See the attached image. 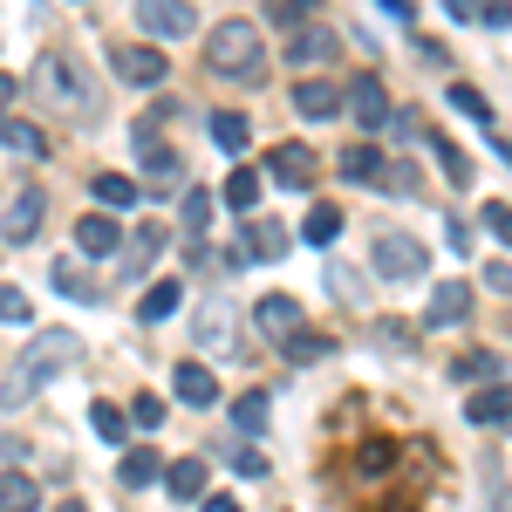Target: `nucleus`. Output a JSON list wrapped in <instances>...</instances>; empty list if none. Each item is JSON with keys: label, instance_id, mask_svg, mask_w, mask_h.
Instances as JSON below:
<instances>
[{"label": "nucleus", "instance_id": "1", "mask_svg": "<svg viewBox=\"0 0 512 512\" xmlns=\"http://www.w3.org/2000/svg\"><path fill=\"white\" fill-rule=\"evenodd\" d=\"M69 362H76V335H69V328L28 335V349L14 355V376H7V390H0V396H7V410H14V403H28V396H35L55 369H69Z\"/></svg>", "mask_w": 512, "mask_h": 512}, {"label": "nucleus", "instance_id": "2", "mask_svg": "<svg viewBox=\"0 0 512 512\" xmlns=\"http://www.w3.org/2000/svg\"><path fill=\"white\" fill-rule=\"evenodd\" d=\"M205 62L233 82H267V48H260V28L253 21H219L212 41H205Z\"/></svg>", "mask_w": 512, "mask_h": 512}, {"label": "nucleus", "instance_id": "3", "mask_svg": "<svg viewBox=\"0 0 512 512\" xmlns=\"http://www.w3.org/2000/svg\"><path fill=\"white\" fill-rule=\"evenodd\" d=\"M35 82H41V96H48V103H69L76 117H96V110H103V89H96L89 69H82L76 55H62V48H55V55H41Z\"/></svg>", "mask_w": 512, "mask_h": 512}, {"label": "nucleus", "instance_id": "4", "mask_svg": "<svg viewBox=\"0 0 512 512\" xmlns=\"http://www.w3.org/2000/svg\"><path fill=\"white\" fill-rule=\"evenodd\" d=\"M424 267H431L424 239H410V233H383L376 239V274L383 280H424Z\"/></svg>", "mask_w": 512, "mask_h": 512}, {"label": "nucleus", "instance_id": "5", "mask_svg": "<svg viewBox=\"0 0 512 512\" xmlns=\"http://www.w3.org/2000/svg\"><path fill=\"white\" fill-rule=\"evenodd\" d=\"M137 28H144L151 48H158V41H185L198 28V14L185 7V0H144V7H137Z\"/></svg>", "mask_w": 512, "mask_h": 512}, {"label": "nucleus", "instance_id": "6", "mask_svg": "<svg viewBox=\"0 0 512 512\" xmlns=\"http://www.w3.org/2000/svg\"><path fill=\"white\" fill-rule=\"evenodd\" d=\"M342 103H349V117L362 123V130H390V117H396V110H390V89H383L376 76H355Z\"/></svg>", "mask_w": 512, "mask_h": 512}, {"label": "nucleus", "instance_id": "7", "mask_svg": "<svg viewBox=\"0 0 512 512\" xmlns=\"http://www.w3.org/2000/svg\"><path fill=\"white\" fill-rule=\"evenodd\" d=\"M267 171H274V185H287V192H308L321 158L308 151V144H274V151H267Z\"/></svg>", "mask_w": 512, "mask_h": 512}, {"label": "nucleus", "instance_id": "8", "mask_svg": "<svg viewBox=\"0 0 512 512\" xmlns=\"http://www.w3.org/2000/svg\"><path fill=\"white\" fill-rule=\"evenodd\" d=\"M41 212H48V198L28 185V192L7 205V219H0V239H7V246H28V239L41 233Z\"/></svg>", "mask_w": 512, "mask_h": 512}, {"label": "nucleus", "instance_id": "9", "mask_svg": "<svg viewBox=\"0 0 512 512\" xmlns=\"http://www.w3.org/2000/svg\"><path fill=\"white\" fill-rule=\"evenodd\" d=\"M164 48H151V41H137V48H117V76L123 82H137V89H158L164 82Z\"/></svg>", "mask_w": 512, "mask_h": 512}, {"label": "nucleus", "instance_id": "10", "mask_svg": "<svg viewBox=\"0 0 512 512\" xmlns=\"http://www.w3.org/2000/svg\"><path fill=\"white\" fill-rule=\"evenodd\" d=\"M472 315V287L465 280H437V294H431V328H458V321Z\"/></svg>", "mask_w": 512, "mask_h": 512}, {"label": "nucleus", "instance_id": "11", "mask_svg": "<svg viewBox=\"0 0 512 512\" xmlns=\"http://www.w3.org/2000/svg\"><path fill=\"white\" fill-rule=\"evenodd\" d=\"M335 55H342V35H335V28H301V35L287 41V62H301V69L335 62Z\"/></svg>", "mask_w": 512, "mask_h": 512}, {"label": "nucleus", "instance_id": "12", "mask_svg": "<svg viewBox=\"0 0 512 512\" xmlns=\"http://www.w3.org/2000/svg\"><path fill=\"white\" fill-rule=\"evenodd\" d=\"M171 390H178V403H185V410H205V403L219 396V383H212V369H205V362H178Z\"/></svg>", "mask_w": 512, "mask_h": 512}, {"label": "nucleus", "instance_id": "13", "mask_svg": "<svg viewBox=\"0 0 512 512\" xmlns=\"http://www.w3.org/2000/svg\"><path fill=\"white\" fill-rule=\"evenodd\" d=\"M76 246H82V253H117L123 226L110 219V212H82V219H76Z\"/></svg>", "mask_w": 512, "mask_h": 512}, {"label": "nucleus", "instance_id": "14", "mask_svg": "<svg viewBox=\"0 0 512 512\" xmlns=\"http://www.w3.org/2000/svg\"><path fill=\"white\" fill-rule=\"evenodd\" d=\"M158 253H164V226H137V239H130V253H123V280H144Z\"/></svg>", "mask_w": 512, "mask_h": 512}, {"label": "nucleus", "instance_id": "15", "mask_svg": "<svg viewBox=\"0 0 512 512\" xmlns=\"http://www.w3.org/2000/svg\"><path fill=\"white\" fill-rule=\"evenodd\" d=\"M117 478L130 485V492H144L151 478H164V458L151 451V444H130V451H123V465H117Z\"/></svg>", "mask_w": 512, "mask_h": 512}, {"label": "nucleus", "instance_id": "16", "mask_svg": "<svg viewBox=\"0 0 512 512\" xmlns=\"http://www.w3.org/2000/svg\"><path fill=\"white\" fill-rule=\"evenodd\" d=\"M294 110L328 123L335 110H342V89H335V82H294Z\"/></svg>", "mask_w": 512, "mask_h": 512}, {"label": "nucleus", "instance_id": "17", "mask_svg": "<svg viewBox=\"0 0 512 512\" xmlns=\"http://www.w3.org/2000/svg\"><path fill=\"white\" fill-rule=\"evenodd\" d=\"M465 417H472V424H512V390L506 383H485V390L465 403Z\"/></svg>", "mask_w": 512, "mask_h": 512}, {"label": "nucleus", "instance_id": "18", "mask_svg": "<svg viewBox=\"0 0 512 512\" xmlns=\"http://www.w3.org/2000/svg\"><path fill=\"white\" fill-rule=\"evenodd\" d=\"M89 192H96L103 212H130V205H137V185H130L123 171H96V178H89Z\"/></svg>", "mask_w": 512, "mask_h": 512}, {"label": "nucleus", "instance_id": "19", "mask_svg": "<svg viewBox=\"0 0 512 512\" xmlns=\"http://www.w3.org/2000/svg\"><path fill=\"white\" fill-rule=\"evenodd\" d=\"M253 321H260V328H267V335H294V328H301V308H294V301H287V294H267V301H260V308H253Z\"/></svg>", "mask_w": 512, "mask_h": 512}, {"label": "nucleus", "instance_id": "20", "mask_svg": "<svg viewBox=\"0 0 512 512\" xmlns=\"http://www.w3.org/2000/svg\"><path fill=\"white\" fill-rule=\"evenodd\" d=\"M239 253H246V260H280V253H287V233H280V226H267V219H253V226H246V239H239Z\"/></svg>", "mask_w": 512, "mask_h": 512}, {"label": "nucleus", "instance_id": "21", "mask_svg": "<svg viewBox=\"0 0 512 512\" xmlns=\"http://www.w3.org/2000/svg\"><path fill=\"white\" fill-rule=\"evenodd\" d=\"M342 178H349V185H376V178H383V151H376V144H349V151H342Z\"/></svg>", "mask_w": 512, "mask_h": 512}, {"label": "nucleus", "instance_id": "22", "mask_svg": "<svg viewBox=\"0 0 512 512\" xmlns=\"http://www.w3.org/2000/svg\"><path fill=\"white\" fill-rule=\"evenodd\" d=\"M164 492H171V499H205V458H178V465L164 472Z\"/></svg>", "mask_w": 512, "mask_h": 512}, {"label": "nucleus", "instance_id": "23", "mask_svg": "<svg viewBox=\"0 0 512 512\" xmlns=\"http://www.w3.org/2000/svg\"><path fill=\"white\" fill-rule=\"evenodd\" d=\"M0 512H41V485L28 472H7L0 478Z\"/></svg>", "mask_w": 512, "mask_h": 512}, {"label": "nucleus", "instance_id": "24", "mask_svg": "<svg viewBox=\"0 0 512 512\" xmlns=\"http://www.w3.org/2000/svg\"><path fill=\"white\" fill-rule=\"evenodd\" d=\"M0 151H21V158H41L48 144H41V130H35V123H21V117H0Z\"/></svg>", "mask_w": 512, "mask_h": 512}, {"label": "nucleus", "instance_id": "25", "mask_svg": "<svg viewBox=\"0 0 512 512\" xmlns=\"http://www.w3.org/2000/svg\"><path fill=\"white\" fill-rule=\"evenodd\" d=\"M328 349H335V342H328V335H315V328H294V335H280V355H287V362H321Z\"/></svg>", "mask_w": 512, "mask_h": 512}, {"label": "nucleus", "instance_id": "26", "mask_svg": "<svg viewBox=\"0 0 512 512\" xmlns=\"http://www.w3.org/2000/svg\"><path fill=\"white\" fill-rule=\"evenodd\" d=\"M212 144H219V151H246V144H253V123L246 117H233V110H226V117H212Z\"/></svg>", "mask_w": 512, "mask_h": 512}, {"label": "nucleus", "instance_id": "27", "mask_svg": "<svg viewBox=\"0 0 512 512\" xmlns=\"http://www.w3.org/2000/svg\"><path fill=\"white\" fill-rule=\"evenodd\" d=\"M335 233H342V212H335L328 198H321V205H308V226H301V239H308V246H328Z\"/></svg>", "mask_w": 512, "mask_h": 512}, {"label": "nucleus", "instance_id": "28", "mask_svg": "<svg viewBox=\"0 0 512 512\" xmlns=\"http://www.w3.org/2000/svg\"><path fill=\"white\" fill-rule=\"evenodd\" d=\"M233 424H239L246 437H260V431H267V396H260V390H246V396L233 403Z\"/></svg>", "mask_w": 512, "mask_h": 512}, {"label": "nucleus", "instance_id": "29", "mask_svg": "<svg viewBox=\"0 0 512 512\" xmlns=\"http://www.w3.org/2000/svg\"><path fill=\"white\" fill-rule=\"evenodd\" d=\"M137 315L144 321H164V315H178V280H158L144 301H137Z\"/></svg>", "mask_w": 512, "mask_h": 512}, {"label": "nucleus", "instance_id": "30", "mask_svg": "<svg viewBox=\"0 0 512 512\" xmlns=\"http://www.w3.org/2000/svg\"><path fill=\"white\" fill-rule=\"evenodd\" d=\"M55 287H62V294H76V301H103V287L82 274V267H69V260H55Z\"/></svg>", "mask_w": 512, "mask_h": 512}, {"label": "nucleus", "instance_id": "31", "mask_svg": "<svg viewBox=\"0 0 512 512\" xmlns=\"http://www.w3.org/2000/svg\"><path fill=\"white\" fill-rule=\"evenodd\" d=\"M226 205H233V212H253V205H260V178L233 164V178H226Z\"/></svg>", "mask_w": 512, "mask_h": 512}, {"label": "nucleus", "instance_id": "32", "mask_svg": "<svg viewBox=\"0 0 512 512\" xmlns=\"http://www.w3.org/2000/svg\"><path fill=\"white\" fill-rule=\"evenodd\" d=\"M267 21L274 28H308V0H267Z\"/></svg>", "mask_w": 512, "mask_h": 512}, {"label": "nucleus", "instance_id": "33", "mask_svg": "<svg viewBox=\"0 0 512 512\" xmlns=\"http://www.w3.org/2000/svg\"><path fill=\"white\" fill-rule=\"evenodd\" d=\"M437 158H444V171H451V185H472V158H465L451 137H437Z\"/></svg>", "mask_w": 512, "mask_h": 512}, {"label": "nucleus", "instance_id": "34", "mask_svg": "<svg viewBox=\"0 0 512 512\" xmlns=\"http://www.w3.org/2000/svg\"><path fill=\"white\" fill-rule=\"evenodd\" d=\"M451 103H458V110H465V117H478V123H492V103H485V96H478L472 82H451Z\"/></svg>", "mask_w": 512, "mask_h": 512}, {"label": "nucleus", "instance_id": "35", "mask_svg": "<svg viewBox=\"0 0 512 512\" xmlns=\"http://www.w3.org/2000/svg\"><path fill=\"white\" fill-rule=\"evenodd\" d=\"M178 219H185V233H205V226H212V198L185 192V212H178Z\"/></svg>", "mask_w": 512, "mask_h": 512}, {"label": "nucleus", "instance_id": "36", "mask_svg": "<svg viewBox=\"0 0 512 512\" xmlns=\"http://www.w3.org/2000/svg\"><path fill=\"white\" fill-rule=\"evenodd\" d=\"M478 219H485V233H492V239H506V246H512V205H506V198H492Z\"/></svg>", "mask_w": 512, "mask_h": 512}, {"label": "nucleus", "instance_id": "37", "mask_svg": "<svg viewBox=\"0 0 512 512\" xmlns=\"http://www.w3.org/2000/svg\"><path fill=\"white\" fill-rule=\"evenodd\" d=\"M144 164H151L158 178H178V171H185V158H178L171 144H144Z\"/></svg>", "mask_w": 512, "mask_h": 512}, {"label": "nucleus", "instance_id": "38", "mask_svg": "<svg viewBox=\"0 0 512 512\" xmlns=\"http://www.w3.org/2000/svg\"><path fill=\"white\" fill-rule=\"evenodd\" d=\"M89 424L110 437V444H123V410H117V403H96V410H89Z\"/></svg>", "mask_w": 512, "mask_h": 512}, {"label": "nucleus", "instance_id": "39", "mask_svg": "<svg viewBox=\"0 0 512 512\" xmlns=\"http://www.w3.org/2000/svg\"><path fill=\"white\" fill-rule=\"evenodd\" d=\"M198 342H233V335H226V308H219V301L198 315Z\"/></svg>", "mask_w": 512, "mask_h": 512}, {"label": "nucleus", "instance_id": "40", "mask_svg": "<svg viewBox=\"0 0 512 512\" xmlns=\"http://www.w3.org/2000/svg\"><path fill=\"white\" fill-rule=\"evenodd\" d=\"M130 424L158 431V424H164V396H137V403H130Z\"/></svg>", "mask_w": 512, "mask_h": 512}, {"label": "nucleus", "instance_id": "41", "mask_svg": "<svg viewBox=\"0 0 512 512\" xmlns=\"http://www.w3.org/2000/svg\"><path fill=\"white\" fill-rule=\"evenodd\" d=\"M472 21H485V28H512V7L506 0H472Z\"/></svg>", "mask_w": 512, "mask_h": 512}, {"label": "nucleus", "instance_id": "42", "mask_svg": "<svg viewBox=\"0 0 512 512\" xmlns=\"http://www.w3.org/2000/svg\"><path fill=\"white\" fill-rule=\"evenodd\" d=\"M35 308H28V294L21 287H0V321H28Z\"/></svg>", "mask_w": 512, "mask_h": 512}, {"label": "nucleus", "instance_id": "43", "mask_svg": "<svg viewBox=\"0 0 512 512\" xmlns=\"http://www.w3.org/2000/svg\"><path fill=\"white\" fill-rule=\"evenodd\" d=\"M390 458H396V444H390V437H369V451H362V472H383Z\"/></svg>", "mask_w": 512, "mask_h": 512}, {"label": "nucleus", "instance_id": "44", "mask_svg": "<svg viewBox=\"0 0 512 512\" xmlns=\"http://www.w3.org/2000/svg\"><path fill=\"white\" fill-rule=\"evenodd\" d=\"M376 185H383V192H417V178H410V171H403V164H383V178H376Z\"/></svg>", "mask_w": 512, "mask_h": 512}, {"label": "nucleus", "instance_id": "45", "mask_svg": "<svg viewBox=\"0 0 512 512\" xmlns=\"http://www.w3.org/2000/svg\"><path fill=\"white\" fill-rule=\"evenodd\" d=\"M492 369H499L492 355H465V362H451V376H492Z\"/></svg>", "mask_w": 512, "mask_h": 512}, {"label": "nucleus", "instance_id": "46", "mask_svg": "<svg viewBox=\"0 0 512 512\" xmlns=\"http://www.w3.org/2000/svg\"><path fill=\"white\" fill-rule=\"evenodd\" d=\"M444 239H451V253H472V226H465V219H451V226H444Z\"/></svg>", "mask_w": 512, "mask_h": 512}, {"label": "nucleus", "instance_id": "47", "mask_svg": "<svg viewBox=\"0 0 512 512\" xmlns=\"http://www.w3.org/2000/svg\"><path fill=\"white\" fill-rule=\"evenodd\" d=\"M198 506H205V512H246V506H239V499H233V492H205Z\"/></svg>", "mask_w": 512, "mask_h": 512}, {"label": "nucleus", "instance_id": "48", "mask_svg": "<svg viewBox=\"0 0 512 512\" xmlns=\"http://www.w3.org/2000/svg\"><path fill=\"white\" fill-rule=\"evenodd\" d=\"M485 280H492L499 294H512V267H506V260H499V267H492V274H485Z\"/></svg>", "mask_w": 512, "mask_h": 512}, {"label": "nucleus", "instance_id": "49", "mask_svg": "<svg viewBox=\"0 0 512 512\" xmlns=\"http://www.w3.org/2000/svg\"><path fill=\"white\" fill-rule=\"evenodd\" d=\"M7 103H14V76H0V110H7Z\"/></svg>", "mask_w": 512, "mask_h": 512}, {"label": "nucleus", "instance_id": "50", "mask_svg": "<svg viewBox=\"0 0 512 512\" xmlns=\"http://www.w3.org/2000/svg\"><path fill=\"white\" fill-rule=\"evenodd\" d=\"M55 512H89V506H76V499H69V506H55Z\"/></svg>", "mask_w": 512, "mask_h": 512}]
</instances>
